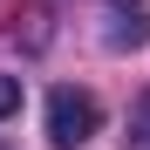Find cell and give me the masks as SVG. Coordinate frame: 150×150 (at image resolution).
<instances>
[{
  "label": "cell",
  "mask_w": 150,
  "mask_h": 150,
  "mask_svg": "<svg viewBox=\"0 0 150 150\" xmlns=\"http://www.w3.org/2000/svg\"><path fill=\"white\" fill-rule=\"evenodd\" d=\"M14 109H21V82H14V75H0V123H7Z\"/></svg>",
  "instance_id": "obj_2"
},
{
  "label": "cell",
  "mask_w": 150,
  "mask_h": 150,
  "mask_svg": "<svg viewBox=\"0 0 150 150\" xmlns=\"http://www.w3.org/2000/svg\"><path fill=\"white\" fill-rule=\"evenodd\" d=\"M96 130H103V109H96V96L89 89H55V96H48V143H55V150H82Z\"/></svg>",
  "instance_id": "obj_1"
}]
</instances>
